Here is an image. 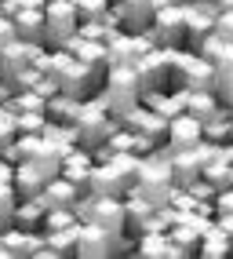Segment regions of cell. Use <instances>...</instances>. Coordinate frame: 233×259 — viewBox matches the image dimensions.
Returning <instances> with one entry per match:
<instances>
[{
  "mask_svg": "<svg viewBox=\"0 0 233 259\" xmlns=\"http://www.w3.org/2000/svg\"><path fill=\"white\" fill-rule=\"evenodd\" d=\"M215 212H233V186L215 194Z\"/></svg>",
  "mask_w": 233,
  "mask_h": 259,
  "instance_id": "33",
  "label": "cell"
},
{
  "mask_svg": "<svg viewBox=\"0 0 233 259\" xmlns=\"http://www.w3.org/2000/svg\"><path fill=\"white\" fill-rule=\"evenodd\" d=\"M66 51H70L73 59L95 66V70H109V48H106V40H88L84 33H77V37L66 44Z\"/></svg>",
  "mask_w": 233,
  "mask_h": 259,
  "instance_id": "13",
  "label": "cell"
},
{
  "mask_svg": "<svg viewBox=\"0 0 233 259\" xmlns=\"http://www.w3.org/2000/svg\"><path fill=\"white\" fill-rule=\"evenodd\" d=\"M91 168H95V153L84 150V146H73V150L62 157V176H66V179H73V183H80L84 190H88Z\"/></svg>",
  "mask_w": 233,
  "mask_h": 259,
  "instance_id": "18",
  "label": "cell"
},
{
  "mask_svg": "<svg viewBox=\"0 0 233 259\" xmlns=\"http://www.w3.org/2000/svg\"><path fill=\"white\" fill-rule=\"evenodd\" d=\"M171 4H186V0H157V8H171Z\"/></svg>",
  "mask_w": 233,
  "mask_h": 259,
  "instance_id": "35",
  "label": "cell"
},
{
  "mask_svg": "<svg viewBox=\"0 0 233 259\" xmlns=\"http://www.w3.org/2000/svg\"><path fill=\"white\" fill-rule=\"evenodd\" d=\"M98 99L102 106L121 120L128 110H135L142 102V80H139V70L131 62H109V73H106V84L98 88Z\"/></svg>",
  "mask_w": 233,
  "mask_h": 259,
  "instance_id": "1",
  "label": "cell"
},
{
  "mask_svg": "<svg viewBox=\"0 0 233 259\" xmlns=\"http://www.w3.org/2000/svg\"><path fill=\"white\" fill-rule=\"evenodd\" d=\"M0 259H11V248H8V241H4V234H0Z\"/></svg>",
  "mask_w": 233,
  "mask_h": 259,
  "instance_id": "34",
  "label": "cell"
},
{
  "mask_svg": "<svg viewBox=\"0 0 233 259\" xmlns=\"http://www.w3.org/2000/svg\"><path fill=\"white\" fill-rule=\"evenodd\" d=\"M15 139H19V117H15L8 106H0V153H4Z\"/></svg>",
  "mask_w": 233,
  "mask_h": 259,
  "instance_id": "31",
  "label": "cell"
},
{
  "mask_svg": "<svg viewBox=\"0 0 233 259\" xmlns=\"http://www.w3.org/2000/svg\"><path fill=\"white\" fill-rule=\"evenodd\" d=\"M44 128H47V110L19 113V135H44Z\"/></svg>",
  "mask_w": 233,
  "mask_h": 259,
  "instance_id": "30",
  "label": "cell"
},
{
  "mask_svg": "<svg viewBox=\"0 0 233 259\" xmlns=\"http://www.w3.org/2000/svg\"><path fill=\"white\" fill-rule=\"evenodd\" d=\"M233 252V237L222 230V227H215L211 223V230L201 237V248H197V255H204V259H222Z\"/></svg>",
  "mask_w": 233,
  "mask_h": 259,
  "instance_id": "24",
  "label": "cell"
},
{
  "mask_svg": "<svg viewBox=\"0 0 233 259\" xmlns=\"http://www.w3.org/2000/svg\"><path fill=\"white\" fill-rule=\"evenodd\" d=\"M80 194H84V186H80V183L66 179V176H55V179L44 183L40 201L47 204V208H73V204L80 201Z\"/></svg>",
  "mask_w": 233,
  "mask_h": 259,
  "instance_id": "12",
  "label": "cell"
},
{
  "mask_svg": "<svg viewBox=\"0 0 233 259\" xmlns=\"http://www.w3.org/2000/svg\"><path fill=\"white\" fill-rule=\"evenodd\" d=\"M80 110H84V99H77V95L55 92L47 99V120H55V124H77Z\"/></svg>",
  "mask_w": 233,
  "mask_h": 259,
  "instance_id": "19",
  "label": "cell"
},
{
  "mask_svg": "<svg viewBox=\"0 0 233 259\" xmlns=\"http://www.w3.org/2000/svg\"><path fill=\"white\" fill-rule=\"evenodd\" d=\"M215 33L233 44V8H222V11H219V19H215Z\"/></svg>",
  "mask_w": 233,
  "mask_h": 259,
  "instance_id": "32",
  "label": "cell"
},
{
  "mask_svg": "<svg viewBox=\"0 0 233 259\" xmlns=\"http://www.w3.org/2000/svg\"><path fill=\"white\" fill-rule=\"evenodd\" d=\"M131 255H142V259H186L175 248V241H171L168 230H149V234L135 237V252Z\"/></svg>",
  "mask_w": 233,
  "mask_h": 259,
  "instance_id": "11",
  "label": "cell"
},
{
  "mask_svg": "<svg viewBox=\"0 0 233 259\" xmlns=\"http://www.w3.org/2000/svg\"><path fill=\"white\" fill-rule=\"evenodd\" d=\"M204 139V120L193 117V113H179L168 128V146L179 150V146H197Z\"/></svg>",
  "mask_w": 233,
  "mask_h": 259,
  "instance_id": "14",
  "label": "cell"
},
{
  "mask_svg": "<svg viewBox=\"0 0 233 259\" xmlns=\"http://www.w3.org/2000/svg\"><path fill=\"white\" fill-rule=\"evenodd\" d=\"M15 208H19V190L15 183H0V234L15 227Z\"/></svg>",
  "mask_w": 233,
  "mask_h": 259,
  "instance_id": "28",
  "label": "cell"
},
{
  "mask_svg": "<svg viewBox=\"0 0 233 259\" xmlns=\"http://www.w3.org/2000/svg\"><path fill=\"white\" fill-rule=\"evenodd\" d=\"M175 176H171V164H168V153H164L160 146L153 153H146L142 157V171H139V183L131 186L135 194H142L146 201H153L157 208H164V204H171V194H175Z\"/></svg>",
  "mask_w": 233,
  "mask_h": 259,
  "instance_id": "2",
  "label": "cell"
},
{
  "mask_svg": "<svg viewBox=\"0 0 233 259\" xmlns=\"http://www.w3.org/2000/svg\"><path fill=\"white\" fill-rule=\"evenodd\" d=\"M44 183H47V179L37 171V164H33V161L15 164V190H19V197H40Z\"/></svg>",
  "mask_w": 233,
  "mask_h": 259,
  "instance_id": "23",
  "label": "cell"
},
{
  "mask_svg": "<svg viewBox=\"0 0 233 259\" xmlns=\"http://www.w3.org/2000/svg\"><path fill=\"white\" fill-rule=\"evenodd\" d=\"M186 4H190V0H186Z\"/></svg>",
  "mask_w": 233,
  "mask_h": 259,
  "instance_id": "38",
  "label": "cell"
},
{
  "mask_svg": "<svg viewBox=\"0 0 233 259\" xmlns=\"http://www.w3.org/2000/svg\"><path fill=\"white\" fill-rule=\"evenodd\" d=\"M121 128V120H116L98 99H84V110H80L77 117V143L84 146V150H98V146H106L109 143V135Z\"/></svg>",
  "mask_w": 233,
  "mask_h": 259,
  "instance_id": "3",
  "label": "cell"
},
{
  "mask_svg": "<svg viewBox=\"0 0 233 259\" xmlns=\"http://www.w3.org/2000/svg\"><path fill=\"white\" fill-rule=\"evenodd\" d=\"M229 132H233V106H229Z\"/></svg>",
  "mask_w": 233,
  "mask_h": 259,
  "instance_id": "37",
  "label": "cell"
},
{
  "mask_svg": "<svg viewBox=\"0 0 233 259\" xmlns=\"http://www.w3.org/2000/svg\"><path fill=\"white\" fill-rule=\"evenodd\" d=\"M44 215H47V204H44L40 197H19V208H15V227L44 230Z\"/></svg>",
  "mask_w": 233,
  "mask_h": 259,
  "instance_id": "22",
  "label": "cell"
},
{
  "mask_svg": "<svg viewBox=\"0 0 233 259\" xmlns=\"http://www.w3.org/2000/svg\"><path fill=\"white\" fill-rule=\"evenodd\" d=\"M219 8H233V0H219Z\"/></svg>",
  "mask_w": 233,
  "mask_h": 259,
  "instance_id": "36",
  "label": "cell"
},
{
  "mask_svg": "<svg viewBox=\"0 0 233 259\" xmlns=\"http://www.w3.org/2000/svg\"><path fill=\"white\" fill-rule=\"evenodd\" d=\"M153 215H157V204L153 201H146L142 194H135V190H128V194H124V234L128 237L149 234Z\"/></svg>",
  "mask_w": 233,
  "mask_h": 259,
  "instance_id": "9",
  "label": "cell"
},
{
  "mask_svg": "<svg viewBox=\"0 0 233 259\" xmlns=\"http://www.w3.org/2000/svg\"><path fill=\"white\" fill-rule=\"evenodd\" d=\"M149 37L157 40V48H186V4L157 8Z\"/></svg>",
  "mask_w": 233,
  "mask_h": 259,
  "instance_id": "7",
  "label": "cell"
},
{
  "mask_svg": "<svg viewBox=\"0 0 233 259\" xmlns=\"http://www.w3.org/2000/svg\"><path fill=\"white\" fill-rule=\"evenodd\" d=\"M204 139H208V143H233V132H229V106H222L215 117L204 120Z\"/></svg>",
  "mask_w": 233,
  "mask_h": 259,
  "instance_id": "27",
  "label": "cell"
},
{
  "mask_svg": "<svg viewBox=\"0 0 233 259\" xmlns=\"http://www.w3.org/2000/svg\"><path fill=\"white\" fill-rule=\"evenodd\" d=\"M175 77L190 92H215V66L211 59L197 55L190 48H175Z\"/></svg>",
  "mask_w": 233,
  "mask_h": 259,
  "instance_id": "6",
  "label": "cell"
},
{
  "mask_svg": "<svg viewBox=\"0 0 233 259\" xmlns=\"http://www.w3.org/2000/svg\"><path fill=\"white\" fill-rule=\"evenodd\" d=\"M44 19H47V37H44L47 48H66L80 33V11L73 0H47Z\"/></svg>",
  "mask_w": 233,
  "mask_h": 259,
  "instance_id": "5",
  "label": "cell"
},
{
  "mask_svg": "<svg viewBox=\"0 0 233 259\" xmlns=\"http://www.w3.org/2000/svg\"><path fill=\"white\" fill-rule=\"evenodd\" d=\"M215 66V95H219L226 106H233V44H226L219 55L211 59Z\"/></svg>",
  "mask_w": 233,
  "mask_h": 259,
  "instance_id": "17",
  "label": "cell"
},
{
  "mask_svg": "<svg viewBox=\"0 0 233 259\" xmlns=\"http://www.w3.org/2000/svg\"><path fill=\"white\" fill-rule=\"evenodd\" d=\"M106 164L116 171V179L124 183V190H131L139 183V171H142V153H109Z\"/></svg>",
  "mask_w": 233,
  "mask_h": 259,
  "instance_id": "21",
  "label": "cell"
},
{
  "mask_svg": "<svg viewBox=\"0 0 233 259\" xmlns=\"http://www.w3.org/2000/svg\"><path fill=\"white\" fill-rule=\"evenodd\" d=\"M62 157H66V153H59L55 146L40 143V150L33 153V164H37V171L44 179H55V176H62Z\"/></svg>",
  "mask_w": 233,
  "mask_h": 259,
  "instance_id": "26",
  "label": "cell"
},
{
  "mask_svg": "<svg viewBox=\"0 0 233 259\" xmlns=\"http://www.w3.org/2000/svg\"><path fill=\"white\" fill-rule=\"evenodd\" d=\"M4 241L11 248V259L22 255V259H37V252L44 248V230H26V227H8Z\"/></svg>",
  "mask_w": 233,
  "mask_h": 259,
  "instance_id": "15",
  "label": "cell"
},
{
  "mask_svg": "<svg viewBox=\"0 0 233 259\" xmlns=\"http://www.w3.org/2000/svg\"><path fill=\"white\" fill-rule=\"evenodd\" d=\"M88 190H91V194H116V197H124V194H128L124 183L116 179V171H113L106 161H95L91 176H88Z\"/></svg>",
  "mask_w": 233,
  "mask_h": 259,
  "instance_id": "20",
  "label": "cell"
},
{
  "mask_svg": "<svg viewBox=\"0 0 233 259\" xmlns=\"http://www.w3.org/2000/svg\"><path fill=\"white\" fill-rule=\"evenodd\" d=\"M229 255H233V252H229Z\"/></svg>",
  "mask_w": 233,
  "mask_h": 259,
  "instance_id": "39",
  "label": "cell"
},
{
  "mask_svg": "<svg viewBox=\"0 0 233 259\" xmlns=\"http://www.w3.org/2000/svg\"><path fill=\"white\" fill-rule=\"evenodd\" d=\"M15 29H19V40L44 44V37H47V19H44V8H22L19 15H15Z\"/></svg>",
  "mask_w": 233,
  "mask_h": 259,
  "instance_id": "16",
  "label": "cell"
},
{
  "mask_svg": "<svg viewBox=\"0 0 233 259\" xmlns=\"http://www.w3.org/2000/svg\"><path fill=\"white\" fill-rule=\"evenodd\" d=\"M4 106L15 113V117H19V113H26V110H47V99L40 95V92H11V99L4 102Z\"/></svg>",
  "mask_w": 233,
  "mask_h": 259,
  "instance_id": "29",
  "label": "cell"
},
{
  "mask_svg": "<svg viewBox=\"0 0 233 259\" xmlns=\"http://www.w3.org/2000/svg\"><path fill=\"white\" fill-rule=\"evenodd\" d=\"M226 106V102L215 95V92H190V99H186V113H193V117H201V120H208V117H215Z\"/></svg>",
  "mask_w": 233,
  "mask_h": 259,
  "instance_id": "25",
  "label": "cell"
},
{
  "mask_svg": "<svg viewBox=\"0 0 233 259\" xmlns=\"http://www.w3.org/2000/svg\"><path fill=\"white\" fill-rule=\"evenodd\" d=\"M139 80H142V92H168L179 88V77H175V48H157L142 55L135 62Z\"/></svg>",
  "mask_w": 233,
  "mask_h": 259,
  "instance_id": "4",
  "label": "cell"
},
{
  "mask_svg": "<svg viewBox=\"0 0 233 259\" xmlns=\"http://www.w3.org/2000/svg\"><path fill=\"white\" fill-rule=\"evenodd\" d=\"M121 128H128V132H135L139 139H149V143H168V128H171V120L168 117H160L153 106H146V102H139L135 110H128L124 117H121Z\"/></svg>",
  "mask_w": 233,
  "mask_h": 259,
  "instance_id": "8",
  "label": "cell"
},
{
  "mask_svg": "<svg viewBox=\"0 0 233 259\" xmlns=\"http://www.w3.org/2000/svg\"><path fill=\"white\" fill-rule=\"evenodd\" d=\"M80 227H84V223H73V227H62V230H47L44 234V248L37 252V259H66V255H77Z\"/></svg>",
  "mask_w": 233,
  "mask_h": 259,
  "instance_id": "10",
  "label": "cell"
}]
</instances>
